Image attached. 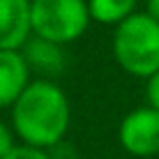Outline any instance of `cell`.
I'll return each instance as SVG.
<instances>
[{
  "instance_id": "cell-1",
  "label": "cell",
  "mask_w": 159,
  "mask_h": 159,
  "mask_svg": "<svg viewBox=\"0 0 159 159\" xmlns=\"http://www.w3.org/2000/svg\"><path fill=\"white\" fill-rule=\"evenodd\" d=\"M72 122V106L65 90L53 81L37 79L12 106V129L30 148H56Z\"/></svg>"
},
{
  "instance_id": "cell-2",
  "label": "cell",
  "mask_w": 159,
  "mask_h": 159,
  "mask_svg": "<svg viewBox=\"0 0 159 159\" xmlns=\"http://www.w3.org/2000/svg\"><path fill=\"white\" fill-rule=\"evenodd\" d=\"M113 56L129 76L150 79L159 72V21L136 12L116 25Z\"/></svg>"
},
{
  "instance_id": "cell-3",
  "label": "cell",
  "mask_w": 159,
  "mask_h": 159,
  "mask_svg": "<svg viewBox=\"0 0 159 159\" xmlns=\"http://www.w3.org/2000/svg\"><path fill=\"white\" fill-rule=\"evenodd\" d=\"M88 0H32V35L53 44H69L85 35L90 25Z\"/></svg>"
},
{
  "instance_id": "cell-4",
  "label": "cell",
  "mask_w": 159,
  "mask_h": 159,
  "mask_svg": "<svg viewBox=\"0 0 159 159\" xmlns=\"http://www.w3.org/2000/svg\"><path fill=\"white\" fill-rule=\"evenodd\" d=\"M118 141L134 157L159 155V111L141 106L127 113L120 122Z\"/></svg>"
},
{
  "instance_id": "cell-5",
  "label": "cell",
  "mask_w": 159,
  "mask_h": 159,
  "mask_svg": "<svg viewBox=\"0 0 159 159\" xmlns=\"http://www.w3.org/2000/svg\"><path fill=\"white\" fill-rule=\"evenodd\" d=\"M32 0H0V51H19L32 35Z\"/></svg>"
},
{
  "instance_id": "cell-6",
  "label": "cell",
  "mask_w": 159,
  "mask_h": 159,
  "mask_svg": "<svg viewBox=\"0 0 159 159\" xmlns=\"http://www.w3.org/2000/svg\"><path fill=\"white\" fill-rule=\"evenodd\" d=\"M30 85V65L23 51H0V108H12Z\"/></svg>"
},
{
  "instance_id": "cell-7",
  "label": "cell",
  "mask_w": 159,
  "mask_h": 159,
  "mask_svg": "<svg viewBox=\"0 0 159 159\" xmlns=\"http://www.w3.org/2000/svg\"><path fill=\"white\" fill-rule=\"evenodd\" d=\"M23 56L28 60L30 69L35 67L42 74H58L65 67V56H62L60 44L39 39V37H35L32 42L23 44Z\"/></svg>"
},
{
  "instance_id": "cell-8",
  "label": "cell",
  "mask_w": 159,
  "mask_h": 159,
  "mask_svg": "<svg viewBox=\"0 0 159 159\" xmlns=\"http://www.w3.org/2000/svg\"><path fill=\"white\" fill-rule=\"evenodd\" d=\"M139 0H88L90 19L102 25H120L125 19L136 14Z\"/></svg>"
},
{
  "instance_id": "cell-9",
  "label": "cell",
  "mask_w": 159,
  "mask_h": 159,
  "mask_svg": "<svg viewBox=\"0 0 159 159\" xmlns=\"http://www.w3.org/2000/svg\"><path fill=\"white\" fill-rule=\"evenodd\" d=\"M5 159H53L46 150L39 148H30V145H16Z\"/></svg>"
},
{
  "instance_id": "cell-10",
  "label": "cell",
  "mask_w": 159,
  "mask_h": 159,
  "mask_svg": "<svg viewBox=\"0 0 159 159\" xmlns=\"http://www.w3.org/2000/svg\"><path fill=\"white\" fill-rule=\"evenodd\" d=\"M145 99H148V106L159 111V72L152 74L150 79H145Z\"/></svg>"
},
{
  "instance_id": "cell-11",
  "label": "cell",
  "mask_w": 159,
  "mask_h": 159,
  "mask_svg": "<svg viewBox=\"0 0 159 159\" xmlns=\"http://www.w3.org/2000/svg\"><path fill=\"white\" fill-rule=\"evenodd\" d=\"M16 148L14 143V129L7 127L5 122H0V159H5Z\"/></svg>"
},
{
  "instance_id": "cell-12",
  "label": "cell",
  "mask_w": 159,
  "mask_h": 159,
  "mask_svg": "<svg viewBox=\"0 0 159 159\" xmlns=\"http://www.w3.org/2000/svg\"><path fill=\"white\" fill-rule=\"evenodd\" d=\"M145 14H150L155 21H159V0H145Z\"/></svg>"
}]
</instances>
